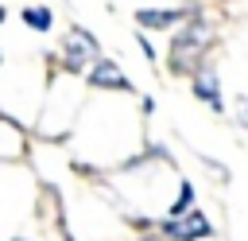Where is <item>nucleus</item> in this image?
I'll list each match as a JSON object with an SVG mask.
<instances>
[{
    "label": "nucleus",
    "mask_w": 248,
    "mask_h": 241,
    "mask_svg": "<svg viewBox=\"0 0 248 241\" xmlns=\"http://www.w3.org/2000/svg\"><path fill=\"white\" fill-rule=\"evenodd\" d=\"M190 89H194V97H198V101H205L213 113H225V101H221V78H217V70H213V66L194 70V74H190Z\"/></svg>",
    "instance_id": "obj_5"
},
{
    "label": "nucleus",
    "mask_w": 248,
    "mask_h": 241,
    "mask_svg": "<svg viewBox=\"0 0 248 241\" xmlns=\"http://www.w3.org/2000/svg\"><path fill=\"white\" fill-rule=\"evenodd\" d=\"M140 47H143V58H147V62H155V47L147 43V35H140Z\"/></svg>",
    "instance_id": "obj_10"
},
{
    "label": "nucleus",
    "mask_w": 248,
    "mask_h": 241,
    "mask_svg": "<svg viewBox=\"0 0 248 241\" xmlns=\"http://www.w3.org/2000/svg\"><path fill=\"white\" fill-rule=\"evenodd\" d=\"M97 54H101V43H97L85 27H74V31L62 39V66H66L70 74H81L85 66H93Z\"/></svg>",
    "instance_id": "obj_2"
},
{
    "label": "nucleus",
    "mask_w": 248,
    "mask_h": 241,
    "mask_svg": "<svg viewBox=\"0 0 248 241\" xmlns=\"http://www.w3.org/2000/svg\"><path fill=\"white\" fill-rule=\"evenodd\" d=\"M4 19H8V12H4V4H0V27H4Z\"/></svg>",
    "instance_id": "obj_11"
},
{
    "label": "nucleus",
    "mask_w": 248,
    "mask_h": 241,
    "mask_svg": "<svg viewBox=\"0 0 248 241\" xmlns=\"http://www.w3.org/2000/svg\"><path fill=\"white\" fill-rule=\"evenodd\" d=\"M190 210H194V187L182 179V183H178V198L170 202V218H182V214H190Z\"/></svg>",
    "instance_id": "obj_8"
},
{
    "label": "nucleus",
    "mask_w": 248,
    "mask_h": 241,
    "mask_svg": "<svg viewBox=\"0 0 248 241\" xmlns=\"http://www.w3.org/2000/svg\"><path fill=\"white\" fill-rule=\"evenodd\" d=\"M163 233H167L170 241H198V237H209L213 225H209V218H205L202 210H190V214H182V218L163 222Z\"/></svg>",
    "instance_id": "obj_3"
},
{
    "label": "nucleus",
    "mask_w": 248,
    "mask_h": 241,
    "mask_svg": "<svg viewBox=\"0 0 248 241\" xmlns=\"http://www.w3.org/2000/svg\"><path fill=\"white\" fill-rule=\"evenodd\" d=\"M62 241H74V237H62Z\"/></svg>",
    "instance_id": "obj_13"
},
{
    "label": "nucleus",
    "mask_w": 248,
    "mask_h": 241,
    "mask_svg": "<svg viewBox=\"0 0 248 241\" xmlns=\"http://www.w3.org/2000/svg\"><path fill=\"white\" fill-rule=\"evenodd\" d=\"M89 86L93 89H132V82L124 78V70L112 58H97L89 66Z\"/></svg>",
    "instance_id": "obj_6"
},
{
    "label": "nucleus",
    "mask_w": 248,
    "mask_h": 241,
    "mask_svg": "<svg viewBox=\"0 0 248 241\" xmlns=\"http://www.w3.org/2000/svg\"><path fill=\"white\" fill-rule=\"evenodd\" d=\"M236 120L248 128V97H236Z\"/></svg>",
    "instance_id": "obj_9"
},
{
    "label": "nucleus",
    "mask_w": 248,
    "mask_h": 241,
    "mask_svg": "<svg viewBox=\"0 0 248 241\" xmlns=\"http://www.w3.org/2000/svg\"><path fill=\"white\" fill-rule=\"evenodd\" d=\"M12 241H27V237H12Z\"/></svg>",
    "instance_id": "obj_12"
},
{
    "label": "nucleus",
    "mask_w": 248,
    "mask_h": 241,
    "mask_svg": "<svg viewBox=\"0 0 248 241\" xmlns=\"http://www.w3.org/2000/svg\"><path fill=\"white\" fill-rule=\"evenodd\" d=\"M23 23H27L31 31H50V27H54V16H50V8H43V4H27V8H23Z\"/></svg>",
    "instance_id": "obj_7"
},
{
    "label": "nucleus",
    "mask_w": 248,
    "mask_h": 241,
    "mask_svg": "<svg viewBox=\"0 0 248 241\" xmlns=\"http://www.w3.org/2000/svg\"><path fill=\"white\" fill-rule=\"evenodd\" d=\"M194 16H198V8H140V12H136V23H140L143 31H167V27L186 23V19H194Z\"/></svg>",
    "instance_id": "obj_4"
},
{
    "label": "nucleus",
    "mask_w": 248,
    "mask_h": 241,
    "mask_svg": "<svg viewBox=\"0 0 248 241\" xmlns=\"http://www.w3.org/2000/svg\"><path fill=\"white\" fill-rule=\"evenodd\" d=\"M209 51V23L202 19V12L194 19H186V27L170 39V70L174 74H194L202 70V58Z\"/></svg>",
    "instance_id": "obj_1"
}]
</instances>
